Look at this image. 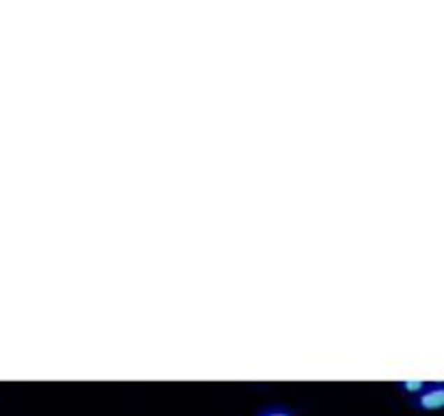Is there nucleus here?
<instances>
[{
	"instance_id": "obj_1",
	"label": "nucleus",
	"mask_w": 444,
	"mask_h": 416,
	"mask_svg": "<svg viewBox=\"0 0 444 416\" xmlns=\"http://www.w3.org/2000/svg\"><path fill=\"white\" fill-rule=\"evenodd\" d=\"M408 406L420 414H431V412L444 410V382H431L418 397L408 399Z\"/></svg>"
},
{
	"instance_id": "obj_2",
	"label": "nucleus",
	"mask_w": 444,
	"mask_h": 416,
	"mask_svg": "<svg viewBox=\"0 0 444 416\" xmlns=\"http://www.w3.org/2000/svg\"><path fill=\"white\" fill-rule=\"evenodd\" d=\"M429 384H431V382H427V380H401V382H396V390L401 392L403 397L414 399V397H418L420 392H423Z\"/></svg>"
},
{
	"instance_id": "obj_3",
	"label": "nucleus",
	"mask_w": 444,
	"mask_h": 416,
	"mask_svg": "<svg viewBox=\"0 0 444 416\" xmlns=\"http://www.w3.org/2000/svg\"><path fill=\"white\" fill-rule=\"evenodd\" d=\"M254 416H299V412L286 403H266Z\"/></svg>"
}]
</instances>
